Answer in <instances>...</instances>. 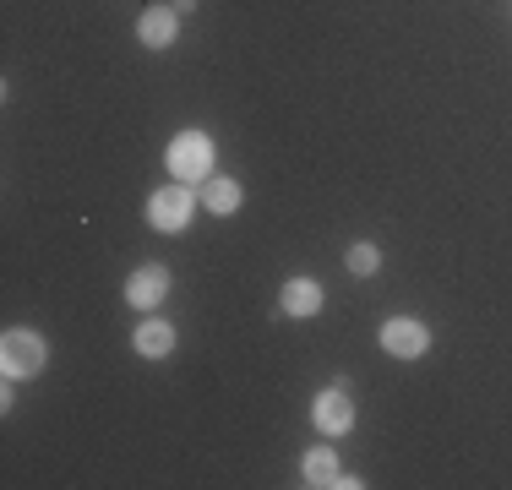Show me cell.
I'll return each mask as SVG.
<instances>
[{
	"label": "cell",
	"mask_w": 512,
	"mask_h": 490,
	"mask_svg": "<svg viewBox=\"0 0 512 490\" xmlns=\"http://www.w3.org/2000/svg\"><path fill=\"white\" fill-rule=\"evenodd\" d=\"M191 213H197V196H191L186 180H175V186L148 196V224L164 229V235H180V229L191 224Z\"/></svg>",
	"instance_id": "cell-1"
},
{
	"label": "cell",
	"mask_w": 512,
	"mask_h": 490,
	"mask_svg": "<svg viewBox=\"0 0 512 490\" xmlns=\"http://www.w3.org/2000/svg\"><path fill=\"white\" fill-rule=\"evenodd\" d=\"M0 365H6L11 382H28V376L44 371V338L28 333V327H11L6 343H0Z\"/></svg>",
	"instance_id": "cell-2"
},
{
	"label": "cell",
	"mask_w": 512,
	"mask_h": 490,
	"mask_svg": "<svg viewBox=\"0 0 512 490\" xmlns=\"http://www.w3.org/2000/svg\"><path fill=\"white\" fill-rule=\"evenodd\" d=\"M169 169H175L186 186L213 175V142H207V131H180V137L169 142Z\"/></svg>",
	"instance_id": "cell-3"
},
{
	"label": "cell",
	"mask_w": 512,
	"mask_h": 490,
	"mask_svg": "<svg viewBox=\"0 0 512 490\" xmlns=\"http://www.w3.org/2000/svg\"><path fill=\"white\" fill-rule=\"evenodd\" d=\"M382 349L393 354V360H420V354L431 349V333H425V322L393 316V322H382Z\"/></svg>",
	"instance_id": "cell-4"
},
{
	"label": "cell",
	"mask_w": 512,
	"mask_h": 490,
	"mask_svg": "<svg viewBox=\"0 0 512 490\" xmlns=\"http://www.w3.org/2000/svg\"><path fill=\"white\" fill-rule=\"evenodd\" d=\"M349 425H355V403H349L344 387H327L322 398H316V431L322 436H344Z\"/></svg>",
	"instance_id": "cell-5"
},
{
	"label": "cell",
	"mask_w": 512,
	"mask_h": 490,
	"mask_svg": "<svg viewBox=\"0 0 512 490\" xmlns=\"http://www.w3.org/2000/svg\"><path fill=\"white\" fill-rule=\"evenodd\" d=\"M175 33H180L175 11H164V6H148V11H142V22H137V39L148 44V49H169V44H175Z\"/></svg>",
	"instance_id": "cell-6"
},
{
	"label": "cell",
	"mask_w": 512,
	"mask_h": 490,
	"mask_svg": "<svg viewBox=\"0 0 512 490\" xmlns=\"http://www.w3.org/2000/svg\"><path fill=\"white\" fill-rule=\"evenodd\" d=\"M169 294V273L164 267H137L131 273V284H126V300L131 305H158Z\"/></svg>",
	"instance_id": "cell-7"
},
{
	"label": "cell",
	"mask_w": 512,
	"mask_h": 490,
	"mask_svg": "<svg viewBox=\"0 0 512 490\" xmlns=\"http://www.w3.org/2000/svg\"><path fill=\"white\" fill-rule=\"evenodd\" d=\"M278 305H284L289 316H316L322 311V289H316L311 278H289L284 294H278Z\"/></svg>",
	"instance_id": "cell-8"
},
{
	"label": "cell",
	"mask_w": 512,
	"mask_h": 490,
	"mask_svg": "<svg viewBox=\"0 0 512 490\" xmlns=\"http://www.w3.org/2000/svg\"><path fill=\"white\" fill-rule=\"evenodd\" d=\"M169 349H175V327L169 322H142L137 327V354L142 360H164Z\"/></svg>",
	"instance_id": "cell-9"
},
{
	"label": "cell",
	"mask_w": 512,
	"mask_h": 490,
	"mask_svg": "<svg viewBox=\"0 0 512 490\" xmlns=\"http://www.w3.org/2000/svg\"><path fill=\"white\" fill-rule=\"evenodd\" d=\"M300 474H306V485H338V480H344V474H338V452H333V447H316V452H306Z\"/></svg>",
	"instance_id": "cell-10"
},
{
	"label": "cell",
	"mask_w": 512,
	"mask_h": 490,
	"mask_svg": "<svg viewBox=\"0 0 512 490\" xmlns=\"http://www.w3.org/2000/svg\"><path fill=\"white\" fill-rule=\"evenodd\" d=\"M202 202H207V213H235V207H240V186H235V180H224V175H213V180H202Z\"/></svg>",
	"instance_id": "cell-11"
},
{
	"label": "cell",
	"mask_w": 512,
	"mask_h": 490,
	"mask_svg": "<svg viewBox=\"0 0 512 490\" xmlns=\"http://www.w3.org/2000/svg\"><path fill=\"white\" fill-rule=\"evenodd\" d=\"M376 267H382V251H376L371 240H360V245H349V273L355 278H371Z\"/></svg>",
	"instance_id": "cell-12"
}]
</instances>
